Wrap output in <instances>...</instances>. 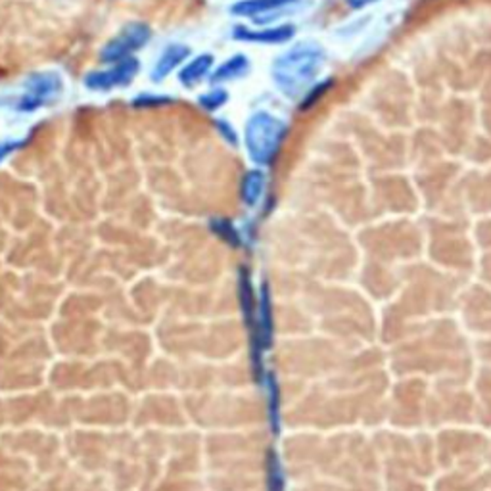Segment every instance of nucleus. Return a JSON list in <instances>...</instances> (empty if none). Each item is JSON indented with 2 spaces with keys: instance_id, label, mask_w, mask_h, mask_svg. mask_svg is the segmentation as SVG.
Masks as SVG:
<instances>
[{
  "instance_id": "nucleus-15",
  "label": "nucleus",
  "mask_w": 491,
  "mask_h": 491,
  "mask_svg": "<svg viewBox=\"0 0 491 491\" xmlns=\"http://www.w3.org/2000/svg\"><path fill=\"white\" fill-rule=\"evenodd\" d=\"M177 100L166 95H156V93H140L131 100V106L135 110H154V107H166L169 104H175Z\"/></svg>"
},
{
  "instance_id": "nucleus-14",
  "label": "nucleus",
  "mask_w": 491,
  "mask_h": 491,
  "mask_svg": "<svg viewBox=\"0 0 491 491\" xmlns=\"http://www.w3.org/2000/svg\"><path fill=\"white\" fill-rule=\"evenodd\" d=\"M336 85L334 79H324V81H317L312 88L307 90V93L300 98V110L302 112H307L312 110V107H315L326 95L331 93L332 87Z\"/></svg>"
},
{
  "instance_id": "nucleus-6",
  "label": "nucleus",
  "mask_w": 491,
  "mask_h": 491,
  "mask_svg": "<svg viewBox=\"0 0 491 491\" xmlns=\"http://www.w3.org/2000/svg\"><path fill=\"white\" fill-rule=\"evenodd\" d=\"M302 0H236L230 6V14L236 17L253 20L258 26H269L277 20L282 10L300 5Z\"/></svg>"
},
{
  "instance_id": "nucleus-11",
  "label": "nucleus",
  "mask_w": 491,
  "mask_h": 491,
  "mask_svg": "<svg viewBox=\"0 0 491 491\" xmlns=\"http://www.w3.org/2000/svg\"><path fill=\"white\" fill-rule=\"evenodd\" d=\"M250 66L251 64H250V58L246 56V54H242V52L232 54V56L227 58L223 64L213 67L211 76H210V83L211 85H223V83L234 81V79H242L248 76Z\"/></svg>"
},
{
  "instance_id": "nucleus-5",
  "label": "nucleus",
  "mask_w": 491,
  "mask_h": 491,
  "mask_svg": "<svg viewBox=\"0 0 491 491\" xmlns=\"http://www.w3.org/2000/svg\"><path fill=\"white\" fill-rule=\"evenodd\" d=\"M138 71H140V62L135 56H131L118 64H112L106 69L88 71V74L83 77V85L85 88L93 90V93H110V90L114 88L129 87L135 81Z\"/></svg>"
},
{
  "instance_id": "nucleus-16",
  "label": "nucleus",
  "mask_w": 491,
  "mask_h": 491,
  "mask_svg": "<svg viewBox=\"0 0 491 491\" xmlns=\"http://www.w3.org/2000/svg\"><path fill=\"white\" fill-rule=\"evenodd\" d=\"M213 127L217 135H220L229 147L236 148L240 144V137H239V131L234 129V125L229 121V119H213Z\"/></svg>"
},
{
  "instance_id": "nucleus-18",
  "label": "nucleus",
  "mask_w": 491,
  "mask_h": 491,
  "mask_svg": "<svg viewBox=\"0 0 491 491\" xmlns=\"http://www.w3.org/2000/svg\"><path fill=\"white\" fill-rule=\"evenodd\" d=\"M374 3H378V0H345V5H348V8L352 10H363Z\"/></svg>"
},
{
  "instance_id": "nucleus-10",
  "label": "nucleus",
  "mask_w": 491,
  "mask_h": 491,
  "mask_svg": "<svg viewBox=\"0 0 491 491\" xmlns=\"http://www.w3.org/2000/svg\"><path fill=\"white\" fill-rule=\"evenodd\" d=\"M265 189H267V173L263 171V168L248 169L242 177V183H240L242 204L250 210L258 208L263 194H265Z\"/></svg>"
},
{
  "instance_id": "nucleus-8",
  "label": "nucleus",
  "mask_w": 491,
  "mask_h": 491,
  "mask_svg": "<svg viewBox=\"0 0 491 491\" xmlns=\"http://www.w3.org/2000/svg\"><path fill=\"white\" fill-rule=\"evenodd\" d=\"M190 56H192V50L187 45H180V43L168 45L158 56V60L150 71V79L154 83H163L173 74L175 69L183 67V64Z\"/></svg>"
},
{
  "instance_id": "nucleus-2",
  "label": "nucleus",
  "mask_w": 491,
  "mask_h": 491,
  "mask_svg": "<svg viewBox=\"0 0 491 491\" xmlns=\"http://www.w3.org/2000/svg\"><path fill=\"white\" fill-rule=\"evenodd\" d=\"M288 137V123L271 112H253L244 127V144L250 159L258 168H271L277 161Z\"/></svg>"
},
{
  "instance_id": "nucleus-3",
  "label": "nucleus",
  "mask_w": 491,
  "mask_h": 491,
  "mask_svg": "<svg viewBox=\"0 0 491 491\" xmlns=\"http://www.w3.org/2000/svg\"><path fill=\"white\" fill-rule=\"evenodd\" d=\"M64 93V79L56 71H37L24 81V93L15 100V110L33 114L56 102Z\"/></svg>"
},
{
  "instance_id": "nucleus-1",
  "label": "nucleus",
  "mask_w": 491,
  "mask_h": 491,
  "mask_svg": "<svg viewBox=\"0 0 491 491\" xmlns=\"http://www.w3.org/2000/svg\"><path fill=\"white\" fill-rule=\"evenodd\" d=\"M326 54L317 43H298L284 50L271 66V77L286 98H302L317 83Z\"/></svg>"
},
{
  "instance_id": "nucleus-4",
  "label": "nucleus",
  "mask_w": 491,
  "mask_h": 491,
  "mask_svg": "<svg viewBox=\"0 0 491 491\" xmlns=\"http://www.w3.org/2000/svg\"><path fill=\"white\" fill-rule=\"evenodd\" d=\"M152 39V29L144 22H129L125 24L116 37L107 41L100 50V62L106 66L118 64L135 56V52L147 46Z\"/></svg>"
},
{
  "instance_id": "nucleus-9",
  "label": "nucleus",
  "mask_w": 491,
  "mask_h": 491,
  "mask_svg": "<svg viewBox=\"0 0 491 491\" xmlns=\"http://www.w3.org/2000/svg\"><path fill=\"white\" fill-rule=\"evenodd\" d=\"M213 67H215L213 54H210V52L198 54V56L189 58L183 64V67L179 69L177 79H179V83L183 85L185 88H194V87H198L202 81L210 79Z\"/></svg>"
},
{
  "instance_id": "nucleus-7",
  "label": "nucleus",
  "mask_w": 491,
  "mask_h": 491,
  "mask_svg": "<svg viewBox=\"0 0 491 491\" xmlns=\"http://www.w3.org/2000/svg\"><path fill=\"white\" fill-rule=\"evenodd\" d=\"M296 26L282 24V26H261V27H248L236 26L232 27L230 37L239 43H253V45H286L294 39Z\"/></svg>"
},
{
  "instance_id": "nucleus-12",
  "label": "nucleus",
  "mask_w": 491,
  "mask_h": 491,
  "mask_svg": "<svg viewBox=\"0 0 491 491\" xmlns=\"http://www.w3.org/2000/svg\"><path fill=\"white\" fill-rule=\"evenodd\" d=\"M211 232L221 239L225 244L230 248H240L242 246V234L230 220H225V217H215V220L210 221Z\"/></svg>"
},
{
  "instance_id": "nucleus-17",
  "label": "nucleus",
  "mask_w": 491,
  "mask_h": 491,
  "mask_svg": "<svg viewBox=\"0 0 491 491\" xmlns=\"http://www.w3.org/2000/svg\"><path fill=\"white\" fill-rule=\"evenodd\" d=\"M26 144H27V140H24V138H6V140H0V166H3V163L10 156H14L17 150L26 148Z\"/></svg>"
},
{
  "instance_id": "nucleus-13",
  "label": "nucleus",
  "mask_w": 491,
  "mask_h": 491,
  "mask_svg": "<svg viewBox=\"0 0 491 491\" xmlns=\"http://www.w3.org/2000/svg\"><path fill=\"white\" fill-rule=\"evenodd\" d=\"M227 102H229V93H227V88L221 85H215L211 90H206V93L198 97V106L208 114L221 110Z\"/></svg>"
}]
</instances>
